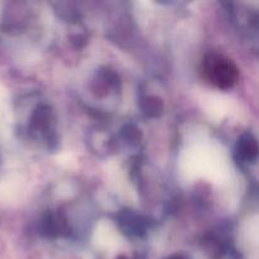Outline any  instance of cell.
Instances as JSON below:
<instances>
[{
    "mask_svg": "<svg viewBox=\"0 0 259 259\" xmlns=\"http://www.w3.org/2000/svg\"><path fill=\"white\" fill-rule=\"evenodd\" d=\"M202 72L207 81L224 90L234 86L239 77V70L235 63L218 53H210L204 58Z\"/></svg>",
    "mask_w": 259,
    "mask_h": 259,
    "instance_id": "obj_1",
    "label": "cell"
},
{
    "mask_svg": "<svg viewBox=\"0 0 259 259\" xmlns=\"http://www.w3.org/2000/svg\"><path fill=\"white\" fill-rule=\"evenodd\" d=\"M258 153L257 141L250 134H245L238 143V154L244 161H253Z\"/></svg>",
    "mask_w": 259,
    "mask_h": 259,
    "instance_id": "obj_2",
    "label": "cell"
},
{
    "mask_svg": "<svg viewBox=\"0 0 259 259\" xmlns=\"http://www.w3.org/2000/svg\"><path fill=\"white\" fill-rule=\"evenodd\" d=\"M168 259H187L185 255H181V254H175L172 255V257H169Z\"/></svg>",
    "mask_w": 259,
    "mask_h": 259,
    "instance_id": "obj_3",
    "label": "cell"
}]
</instances>
